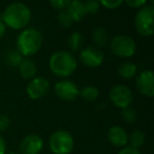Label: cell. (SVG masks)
I'll return each mask as SVG.
<instances>
[{
    "label": "cell",
    "mask_w": 154,
    "mask_h": 154,
    "mask_svg": "<svg viewBox=\"0 0 154 154\" xmlns=\"http://www.w3.org/2000/svg\"><path fill=\"white\" fill-rule=\"evenodd\" d=\"M32 14L28 5L22 2H13L5 9L2 13V20L5 26L20 30L30 23Z\"/></svg>",
    "instance_id": "1"
},
{
    "label": "cell",
    "mask_w": 154,
    "mask_h": 154,
    "mask_svg": "<svg viewBox=\"0 0 154 154\" xmlns=\"http://www.w3.org/2000/svg\"><path fill=\"white\" fill-rule=\"evenodd\" d=\"M43 37L40 31L34 28H28L23 30L17 37L16 50L22 56L35 55L42 47Z\"/></svg>",
    "instance_id": "2"
},
{
    "label": "cell",
    "mask_w": 154,
    "mask_h": 154,
    "mask_svg": "<svg viewBox=\"0 0 154 154\" xmlns=\"http://www.w3.org/2000/svg\"><path fill=\"white\" fill-rule=\"evenodd\" d=\"M49 66L54 75L66 78L75 72L77 68V60L69 51H57L50 57Z\"/></svg>",
    "instance_id": "3"
},
{
    "label": "cell",
    "mask_w": 154,
    "mask_h": 154,
    "mask_svg": "<svg viewBox=\"0 0 154 154\" xmlns=\"http://www.w3.org/2000/svg\"><path fill=\"white\" fill-rule=\"evenodd\" d=\"M135 30L140 36L150 37L154 33V7L146 5L138 10L134 19Z\"/></svg>",
    "instance_id": "4"
},
{
    "label": "cell",
    "mask_w": 154,
    "mask_h": 154,
    "mask_svg": "<svg viewBox=\"0 0 154 154\" xmlns=\"http://www.w3.org/2000/svg\"><path fill=\"white\" fill-rule=\"evenodd\" d=\"M50 150L53 154H70L74 148V138L66 130H58L49 139Z\"/></svg>",
    "instance_id": "5"
},
{
    "label": "cell",
    "mask_w": 154,
    "mask_h": 154,
    "mask_svg": "<svg viewBox=\"0 0 154 154\" xmlns=\"http://www.w3.org/2000/svg\"><path fill=\"white\" fill-rule=\"evenodd\" d=\"M110 48L114 55L122 58H129L136 52V43L127 35H116L110 41Z\"/></svg>",
    "instance_id": "6"
},
{
    "label": "cell",
    "mask_w": 154,
    "mask_h": 154,
    "mask_svg": "<svg viewBox=\"0 0 154 154\" xmlns=\"http://www.w3.org/2000/svg\"><path fill=\"white\" fill-rule=\"evenodd\" d=\"M110 99L111 101L120 109L130 107L133 100L132 91L129 87L124 85H116L110 91Z\"/></svg>",
    "instance_id": "7"
},
{
    "label": "cell",
    "mask_w": 154,
    "mask_h": 154,
    "mask_svg": "<svg viewBox=\"0 0 154 154\" xmlns=\"http://www.w3.org/2000/svg\"><path fill=\"white\" fill-rule=\"evenodd\" d=\"M79 89L72 80L63 79L55 85V93L61 100L74 101L79 96Z\"/></svg>",
    "instance_id": "8"
},
{
    "label": "cell",
    "mask_w": 154,
    "mask_h": 154,
    "mask_svg": "<svg viewBox=\"0 0 154 154\" xmlns=\"http://www.w3.org/2000/svg\"><path fill=\"white\" fill-rule=\"evenodd\" d=\"M50 90V82L47 78L35 77L29 82L26 87V93L32 99H40L48 94Z\"/></svg>",
    "instance_id": "9"
},
{
    "label": "cell",
    "mask_w": 154,
    "mask_h": 154,
    "mask_svg": "<svg viewBox=\"0 0 154 154\" xmlns=\"http://www.w3.org/2000/svg\"><path fill=\"white\" fill-rule=\"evenodd\" d=\"M79 57L82 62L89 68H97L103 62V53L96 47H87L80 52Z\"/></svg>",
    "instance_id": "10"
},
{
    "label": "cell",
    "mask_w": 154,
    "mask_h": 154,
    "mask_svg": "<svg viewBox=\"0 0 154 154\" xmlns=\"http://www.w3.org/2000/svg\"><path fill=\"white\" fill-rule=\"evenodd\" d=\"M136 88L140 94L148 97H153L154 74L151 70H146L139 73L136 78Z\"/></svg>",
    "instance_id": "11"
},
{
    "label": "cell",
    "mask_w": 154,
    "mask_h": 154,
    "mask_svg": "<svg viewBox=\"0 0 154 154\" xmlns=\"http://www.w3.org/2000/svg\"><path fill=\"white\" fill-rule=\"evenodd\" d=\"M43 148V140L39 135H26L19 146L20 154H39Z\"/></svg>",
    "instance_id": "12"
},
{
    "label": "cell",
    "mask_w": 154,
    "mask_h": 154,
    "mask_svg": "<svg viewBox=\"0 0 154 154\" xmlns=\"http://www.w3.org/2000/svg\"><path fill=\"white\" fill-rule=\"evenodd\" d=\"M128 133L119 126H113L108 131V139L113 146L118 148H125L128 145Z\"/></svg>",
    "instance_id": "13"
},
{
    "label": "cell",
    "mask_w": 154,
    "mask_h": 154,
    "mask_svg": "<svg viewBox=\"0 0 154 154\" xmlns=\"http://www.w3.org/2000/svg\"><path fill=\"white\" fill-rule=\"evenodd\" d=\"M66 11L71 16L74 22L80 21L86 15V11H85L84 2L82 1H78V0H73L70 1L69 5L66 7Z\"/></svg>",
    "instance_id": "14"
},
{
    "label": "cell",
    "mask_w": 154,
    "mask_h": 154,
    "mask_svg": "<svg viewBox=\"0 0 154 154\" xmlns=\"http://www.w3.org/2000/svg\"><path fill=\"white\" fill-rule=\"evenodd\" d=\"M18 69H19L20 75L26 79H33L36 77L37 66L35 61H33L30 58H23L22 61L20 62Z\"/></svg>",
    "instance_id": "15"
},
{
    "label": "cell",
    "mask_w": 154,
    "mask_h": 154,
    "mask_svg": "<svg viewBox=\"0 0 154 154\" xmlns=\"http://www.w3.org/2000/svg\"><path fill=\"white\" fill-rule=\"evenodd\" d=\"M137 66L131 61H125L118 68V75L125 79H131L136 75Z\"/></svg>",
    "instance_id": "16"
},
{
    "label": "cell",
    "mask_w": 154,
    "mask_h": 154,
    "mask_svg": "<svg viewBox=\"0 0 154 154\" xmlns=\"http://www.w3.org/2000/svg\"><path fill=\"white\" fill-rule=\"evenodd\" d=\"M92 38L93 41L95 42L96 48L106 47L110 42L109 34H108V32L103 28H97L96 30L93 31Z\"/></svg>",
    "instance_id": "17"
},
{
    "label": "cell",
    "mask_w": 154,
    "mask_h": 154,
    "mask_svg": "<svg viewBox=\"0 0 154 154\" xmlns=\"http://www.w3.org/2000/svg\"><path fill=\"white\" fill-rule=\"evenodd\" d=\"M23 59V56L17 50H8L5 55V61L11 68H18L20 62Z\"/></svg>",
    "instance_id": "18"
},
{
    "label": "cell",
    "mask_w": 154,
    "mask_h": 154,
    "mask_svg": "<svg viewBox=\"0 0 154 154\" xmlns=\"http://www.w3.org/2000/svg\"><path fill=\"white\" fill-rule=\"evenodd\" d=\"M145 139H146V136H145V133H143V131H140V130L133 131L128 137V143H130V146H129V147L138 150V148L143 145Z\"/></svg>",
    "instance_id": "19"
},
{
    "label": "cell",
    "mask_w": 154,
    "mask_h": 154,
    "mask_svg": "<svg viewBox=\"0 0 154 154\" xmlns=\"http://www.w3.org/2000/svg\"><path fill=\"white\" fill-rule=\"evenodd\" d=\"M82 42H84V37L79 32H73L68 38V47L73 52L78 51Z\"/></svg>",
    "instance_id": "20"
},
{
    "label": "cell",
    "mask_w": 154,
    "mask_h": 154,
    "mask_svg": "<svg viewBox=\"0 0 154 154\" xmlns=\"http://www.w3.org/2000/svg\"><path fill=\"white\" fill-rule=\"evenodd\" d=\"M79 95L87 101H93L97 99L99 95V91L94 86H86L82 88V91H79Z\"/></svg>",
    "instance_id": "21"
},
{
    "label": "cell",
    "mask_w": 154,
    "mask_h": 154,
    "mask_svg": "<svg viewBox=\"0 0 154 154\" xmlns=\"http://www.w3.org/2000/svg\"><path fill=\"white\" fill-rule=\"evenodd\" d=\"M122 116L125 122H128V124H133V122H135L137 119V113L134 108H132V107H128V108L122 109Z\"/></svg>",
    "instance_id": "22"
},
{
    "label": "cell",
    "mask_w": 154,
    "mask_h": 154,
    "mask_svg": "<svg viewBox=\"0 0 154 154\" xmlns=\"http://www.w3.org/2000/svg\"><path fill=\"white\" fill-rule=\"evenodd\" d=\"M58 23H59L62 28L68 29L72 26L74 21H73V19L71 18V16L68 14V12L64 10V11H61L58 14Z\"/></svg>",
    "instance_id": "23"
},
{
    "label": "cell",
    "mask_w": 154,
    "mask_h": 154,
    "mask_svg": "<svg viewBox=\"0 0 154 154\" xmlns=\"http://www.w3.org/2000/svg\"><path fill=\"white\" fill-rule=\"evenodd\" d=\"M85 11L86 14H96L100 9V5L99 1H95V0H88L84 2Z\"/></svg>",
    "instance_id": "24"
},
{
    "label": "cell",
    "mask_w": 154,
    "mask_h": 154,
    "mask_svg": "<svg viewBox=\"0 0 154 154\" xmlns=\"http://www.w3.org/2000/svg\"><path fill=\"white\" fill-rule=\"evenodd\" d=\"M122 3H124L122 0H101V1H99V5H103V8H106L108 10L117 9Z\"/></svg>",
    "instance_id": "25"
},
{
    "label": "cell",
    "mask_w": 154,
    "mask_h": 154,
    "mask_svg": "<svg viewBox=\"0 0 154 154\" xmlns=\"http://www.w3.org/2000/svg\"><path fill=\"white\" fill-rule=\"evenodd\" d=\"M70 3V0H52L50 1L51 7H53L54 9L58 10V11H64L66 9V7Z\"/></svg>",
    "instance_id": "26"
},
{
    "label": "cell",
    "mask_w": 154,
    "mask_h": 154,
    "mask_svg": "<svg viewBox=\"0 0 154 154\" xmlns=\"http://www.w3.org/2000/svg\"><path fill=\"white\" fill-rule=\"evenodd\" d=\"M125 3L132 9H140L147 5V1L146 0H126Z\"/></svg>",
    "instance_id": "27"
},
{
    "label": "cell",
    "mask_w": 154,
    "mask_h": 154,
    "mask_svg": "<svg viewBox=\"0 0 154 154\" xmlns=\"http://www.w3.org/2000/svg\"><path fill=\"white\" fill-rule=\"evenodd\" d=\"M10 124H11V120L8 117L7 115H2L0 114V132H3L9 128Z\"/></svg>",
    "instance_id": "28"
},
{
    "label": "cell",
    "mask_w": 154,
    "mask_h": 154,
    "mask_svg": "<svg viewBox=\"0 0 154 154\" xmlns=\"http://www.w3.org/2000/svg\"><path fill=\"white\" fill-rule=\"evenodd\" d=\"M118 154H140L139 151L137 149H134V148H131V147H125L120 150V152Z\"/></svg>",
    "instance_id": "29"
},
{
    "label": "cell",
    "mask_w": 154,
    "mask_h": 154,
    "mask_svg": "<svg viewBox=\"0 0 154 154\" xmlns=\"http://www.w3.org/2000/svg\"><path fill=\"white\" fill-rule=\"evenodd\" d=\"M5 150H7L5 140L3 139V137L0 135V154H5Z\"/></svg>",
    "instance_id": "30"
},
{
    "label": "cell",
    "mask_w": 154,
    "mask_h": 154,
    "mask_svg": "<svg viewBox=\"0 0 154 154\" xmlns=\"http://www.w3.org/2000/svg\"><path fill=\"white\" fill-rule=\"evenodd\" d=\"M5 33V26L3 23V20H0V38L3 37Z\"/></svg>",
    "instance_id": "31"
},
{
    "label": "cell",
    "mask_w": 154,
    "mask_h": 154,
    "mask_svg": "<svg viewBox=\"0 0 154 154\" xmlns=\"http://www.w3.org/2000/svg\"><path fill=\"white\" fill-rule=\"evenodd\" d=\"M7 154H19V153H17V152H9V153H7Z\"/></svg>",
    "instance_id": "32"
}]
</instances>
